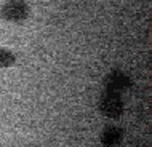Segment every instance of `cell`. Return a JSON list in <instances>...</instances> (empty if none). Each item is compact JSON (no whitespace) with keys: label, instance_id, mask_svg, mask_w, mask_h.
<instances>
[{"label":"cell","instance_id":"obj_1","mask_svg":"<svg viewBox=\"0 0 152 147\" xmlns=\"http://www.w3.org/2000/svg\"><path fill=\"white\" fill-rule=\"evenodd\" d=\"M29 15V7L24 0H7L0 8V18L10 23H21Z\"/></svg>","mask_w":152,"mask_h":147},{"label":"cell","instance_id":"obj_2","mask_svg":"<svg viewBox=\"0 0 152 147\" xmlns=\"http://www.w3.org/2000/svg\"><path fill=\"white\" fill-rule=\"evenodd\" d=\"M99 110L102 115L109 118H117L122 115L123 112V101L118 93H104L99 99Z\"/></svg>","mask_w":152,"mask_h":147},{"label":"cell","instance_id":"obj_3","mask_svg":"<svg viewBox=\"0 0 152 147\" xmlns=\"http://www.w3.org/2000/svg\"><path fill=\"white\" fill-rule=\"evenodd\" d=\"M131 85V80L120 71H114L110 72L109 75H106L104 79V87L107 88V91L110 93H118L126 90Z\"/></svg>","mask_w":152,"mask_h":147},{"label":"cell","instance_id":"obj_4","mask_svg":"<svg viewBox=\"0 0 152 147\" xmlns=\"http://www.w3.org/2000/svg\"><path fill=\"white\" fill-rule=\"evenodd\" d=\"M123 133L117 126H106L101 134V142L104 147H117L122 142Z\"/></svg>","mask_w":152,"mask_h":147},{"label":"cell","instance_id":"obj_5","mask_svg":"<svg viewBox=\"0 0 152 147\" xmlns=\"http://www.w3.org/2000/svg\"><path fill=\"white\" fill-rule=\"evenodd\" d=\"M16 61V56L7 48H0V67H10Z\"/></svg>","mask_w":152,"mask_h":147}]
</instances>
